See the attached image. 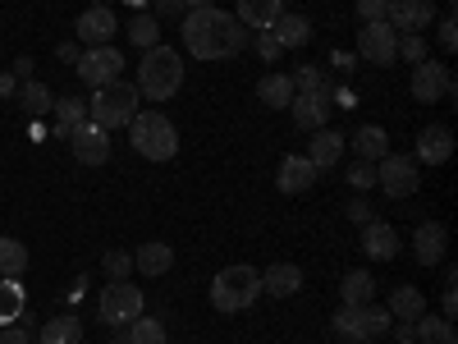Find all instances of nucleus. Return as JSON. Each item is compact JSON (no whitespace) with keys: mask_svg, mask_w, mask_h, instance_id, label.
Instances as JSON below:
<instances>
[{"mask_svg":"<svg viewBox=\"0 0 458 344\" xmlns=\"http://www.w3.org/2000/svg\"><path fill=\"white\" fill-rule=\"evenodd\" d=\"M183 47H188V56L193 60H207V64H216V60H234L239 51H243V42H248V28L234 19V14H225V10H188L183 14Z\"/></svg>","mask_w":458,"mask_h":344,"instance_id":"f257e3e1","label":"nucleus"},{"mask_svg":"<svg viewBox=\"0 0 458 344\" xmlns=\"http://www.w3.org/2000/svg\"><path fill=\"white\" fill-rule=\"evenodd\" d=\"M183 88V56L165 42H157L151 51H142L138 60V92L147 101H170Z\"/></svg>","mask_w":458,"mask_h":344,"instance_id":"f03ea898","label":"nucleus"},{"mask_svg":"<svg viewBox=\"0 0 458 344\" xmlns=\"http://www.w3.org/2000/svg\"><path fill=\"white\" fill-rule=\"evenodd\" d=\"M257 298H261V271L248 262L220 266L211 276V308L216 313H248Z\"/></svg>","mask_w":458,"mask_h":344,"instance_id":"7ed1b4c3","label":"nucleus"},{"mask_svg":"<svg viewBox=\"0 0 458 344\" xmlns=\"http://www.w3.org/2000/svg\"><path fill=\"white\" fill-rule=\"evenodd\" d=\"M129 142H133L138 157H147V161H170L179 151V129H174L170 115H161V110H138L129 120Z\"/></svg>","mask_w":458,"mask_h":344,"instance_id":"20e7f679","label":"nucleus"},{"mask_svg":"<svg viewBox=\"0 0 458 344\" xmlns=\"http://www.w3.org/2000/svg\"><path fill=\"white\" fill-rule=\"evenodd\" d=\"M138 83H124V79H114L106 88H92V101H88V120L101 125L106 133L110 129H129V120L138 115Z\"/></svg>","mask_w":458,"mask_h":344,"instance_id":"39448f33","label":"nucleus"},{"mask_svg":"<svg viewBox=\"0 0 458 344\" xmlns=\"http://www.w3.org/2000/svg\"><path fill=\"white\" fill-rule=\"evenodd\" d=\"M330 326H335V335H339L344 344H367V340H376V335H390L394 317H390V308L358 303V308H339V313L330 317Z\"/></svg>","mask_w":458,"mask_h":344,"instance_id":"423d86ee","label":"nucleus"},{"mask_svg":"<svg viewBox=\"0 0 458 344\" xmlns=\"http://www.w3.org/2000/svg\"><path fill=\"white\" fill-rule=\"evenodd\" d=\"M376 184L386 198H412L417 188H422V166H417L412 157H399V151H390V157L376 161Z\"/></svg>","mask_w":458,"mask_h":344,"instance_id":"0eeeda50","label":"nucleus"},{"mask_svg":"<svg viewBox=\"0 0 458 344\" xmlns=\"http://www.w3.org/2000/svg\"><path fill=\"white\" fill-rule=\"evenodd\" d=\"M142 308H147V298H142V289L129 285V280H110V285L101 289V322H106V326H129Z\"/></svg>","mask_w":458,"mask_h":344,"instance_id":"6e6552de","label":"nucleus"},{"mask_svg":"<svg viewBox=\"0 0 458 344\" xmlns=\"http://www.w3.org/2000/svg\"><path fill=\"white\" fill-rule=\"evenodd\" d=\"M408 92H412V101H422V106L454 97V73H449V64H436L431 56H427L422 64H412V83H408Z\"/></svg>","mask_w":458,"mask_h":344,"instance_id":"1a4fd4ad","label":"nucleus"},{"mask_svg":"<svg viewBox=\"0 0 458 344\" xmlns=\"http://www.w3.org/2000/svg\"><path fill=\"white\" fill-rule=\"evenodd\" d=\"M73 69H79V79L88 88H106V83H114L124 73V56L114 47H83V56H79Z\"/></svg>","mask_w":458,"mask_h":344,"instance_id":"9d476101","label":"nucleus"},{"mask_svg":"<svg viewBox=\"0 0 458 344\" xmlns=\"http://www.w3.org/2000/svg\"><path fill=\"white\" fill-rule=\"evenodd\" d=\"M358 56L367 60V64H394L399 60V32L380 19V23H367V28H358Z\"/></svg>","mask_w":458,"mask_h":344,"instance_id":"9b49d317","label":"nucleus"},{"mask_svg":"<svg viewBox=\"0 0 458 344\" xmlns=\"http://www.w3.org/2000/svg\"><path fill=\"white\" fill-rule=\"evenodd\" d=\"M289 115H293V125H298L302 133L330 129V88H321V92H293Z\"/></svg>","mask_w":458,"mask_h":344,"instance_id":"f8f14e48","label":"nucleus"},{"mask_svg":"<svg viewBox=\"0 0 458 344\" xmlns=\"http://www.w3.org/2000/svg\"><path fill=\"white\" fill-rule=\"evenodd\" d=\"M69 147H73V157H79L83 166H106L110 161V133L101 125H92V120L69 133Z\"/></svg>","mask_w":458,"mask_h":344,"instance_id":"ddd939ff","label":"nucleus"},{"mask_svg":"<svg viewBox=\"0 0 458 344\" xmlns=\"http://www.w3.org/2000/svg\"><path fill=\"white\" fill-rule=\"evenodd\" d=\"M73 32H79L83 47H110V37L120 32V19H114L106 5H101V10L88 5V10L79 14V23H73Z\"/></svg>","mask_w":458,"mask_h":344,"instance_id":"4468645a","label":"nucleus"},{"mask_svg":"<svg viewBox=\"0 0 458 344\" xmlns=\"http://www.w3.org/2000/svg\"><path fill=\"white\" fill-rule=\"evenodd\" d=\"M386 23L399 32H422L436 23V10H431V0H390L386 5Z\"/></svg>","mask_w":458,"mask_h":344,"instance_id":"2eb2a0df","label":"nucleus"},{"mask_svg":"<svg viewBox=\"0 0 458 344\" xmlns=\"http://www.w3.org/2000/svg\"><path fill=\"white\" fill-rule=\"evenodd\" d=\"M454 157V133L449 125H427L422 133H417V166H445Z\"/></svg>","mask_w":458,"mask_h":344,"instance_id":"dca6fc26","label":"nucleus"},{"mask_svg":"<svg viewBox=\"0 0 458 344\" xmlns=\"http://www.w3.org/2000/svg\"><path fill=\"white\" fill-rule=\"evenodd\" d=\"M362 253H367L371 262H394V253H399V229H394L390 220H367V225H362Z\"/></svg>","mask_w":458,"mask_h":344,"instance_id":"f3484780","label":"nucleus"},{"mask_svg":"<svg viewBox=\"0 0 458 344\" xmlns=\"http://www.w3.org/2000/svg\"><path fill=\"white\" fill-rule=\"evenodd\" d=\"M445 248H449V229H445L440 220L417 225V239H412V257H417V262L436 266V262H445Z\"/></svg>","mask_w":458,"mask_h":344,"instance_id":"a211bd4d","label":"nucleus"},{"mask_svg":"<svg viewBox=\"0 0 458 344\" xmlns=\"http://www.w3.org/2000/svg\"><path fill=\"white\" fill-rule=\"evenodd\" d=\"M317 175H321V170H317L308 157H284L276 184H280V194H308V188L317 184Z\"/></svg>","mask_w":458,"mask_h":344,"instance_id":"6ab92c4d","label":"nucleus"},{"mask_svg":"<svg viewBox=\"0 0 458 344\" xmlns=\"http://www.w3.org/2000/svg\"><path fill=\"white\" fill-rule=\"evenodd\" d=\"M302 289V271L293 262H276V266H266L261 271V294H271V298H293Z\"/></svg>","mask_w":458,"mask_h":344,"instance_id":"aec40b11","label":"nucleus"},{"mask_svg":"<svg viewBox=\"0 0 458 344\" xmlns=\"http://www.w3.org/2000/svg\"><path fill=\"white\" fill-rule=\"evenodd\" d=\"M344 142H349L344 133H335V129H317V133H312V147L302 151V157H308L317 170H330V166L344 157Z\"/></svg>","mask_w":458,"mask_h":344,"instance_id":"412c9836","label":"nucleus"},{"mask_svg":"<svg viewBox=\"0 0 458 344\" xmlns=\"http://www.w3.org/2000/svg\"><path fill=\"white\" fill-rule=\"evenodd\" d=\"M271 32H276V42H280L284 51H298V47L312 42V19H308V14H280V19L271 23Z\"/></svg>","mask_w":458,"mask_h":344,"instance_id":"4be33fe9","label":"nucleus"},{"mask_svg":"<svg viewBox=\"0 0 458 344\" xmlns=\"http://www.w3.org/2000/svg\"><path fill=\"white\" fill-rule=\"evenodd\" d=\"M23 317H28V294L19 276H0V326H14Z\"/></svg>","mask_w":458,"mask_h":344,"instance_id":"5701e85b","label":"nucleus"},{"mask_svg":"<svg viewBox=\"0 0 458 344\" xmlns=\"http://www.w3.org/2000/svg\"><path fill=\"white\" fill-rule=\"evenodd\" d=\"M170 266H174V248L161 244V239H151L133 253V271H142V276H165Z\"/></svg>","mask_w":458,"mask_h":344,"instance_id":"b1692460","label":"nucleus"},{"mask_svg":"<svg viewBox=\"0 0 458 344\" xmlns=\"http://www.w3.org/2000/svg\"><path fill=\"white\" fill-rule=\"evenodd\" d=\"M284 14V0H239V23L243 28H252V32H261V28H271L276 19Z\"/></svg>","mask_w":458,"mask_h":344,"instance_id":"393cba45","label":"nucleus"},{"mask_svg":"<svg viewBox=\"0 0 458 344\" xmlns=\"http://www.w3.org/2000/svg\"><path fill=\"white\" fill-rule=\"evenodd\" d=\"M353 151H358V161H380V157H390V133L380 129V125H362L353 133Z\"/></svg>","mask_w":458,"mask_h":344,"instance_id":"a878e982","label":"nucleus"},{"mask_svg":"<svg viewBox=\"0 0 458 344\" xmlns=\"http://www.w3.org/2000/svg\"><path fill=\"white\" fill-rule=\"evenodd\" d=\"M427 313V294L417 289V285H399L394 294H390V317L394 322H417Z\"/></svg>","mask_w":458,"mask_h":344,"instance_id":"bb28decb","label":"nucleus"},{"mask_svg":"<svg viewBox=\"0 0 458 344\" xmlns=\"http://www.w3.org/2000/svg\"><path fill=\"white\" fill-rule=\"evenodd\" d=\"M257 101L271 106V110H284L293 101V79L289 73H266V79L257 83Z\"/></svg>","mask_w":458,"mask_h":344,"instance_id":"cd10ccee","label":"nucleus"},{"mask_svg":"<svg viewBox=\"0 0 458 344\" xmlns=\"http://www.w3.org/2000/svg\"><path fill=\"white\" fill-rule=\"evenodd\" d=\"M79 125H88V101H79V97H55V138H69Z\"/></svg>","mask_w":458,"mask_h":344,"instance_id":"c85d7f7f","label":"nucleus"},{"mask_svg":"<svg viewBox=\"0 0 458 344\" xmlns=\"http://www.w3.org/2000/svg\"><path fill=\"white\" fill-rule=\"evenodd\" d=\"M19 106L32 115V120H37V115H51L55 110V92L47 88V83H37V79H28V83H19Z\"/></svg>","mask_w":458,"mask_h":344,"instance_id":"c756f323","label":"nucleus"},{"mask_svg":"<svg viewBox=\"0 0 458 344\" xmlns=\"http://www.w3.org/2000/svg\"><path fill=\"white\" fill-rule=\"evenodd\" d=\"M371 294H376V280L367 276V271H349L339 280V298H344V308H358V303H371Z\"/></svg>","mask_w":458,"mask_h":344,"instance_id":"7c9ffc66","label":"nucleus"},{"mask_svg":"<svg viewBox=\"0 0 458 344\" xmlns=\"http://www.w3.org/2000/svg\"><path fill=\"white\" fill-rule=\"evenodd\" d=\"M129 42H133V47H142V51H151V47L161 42V19H157V14L133 10V19H129Z\"/></svg>","mask_w":458,"mask_h":344,"instance_id":"2f4dec72","label":"nucleus"},{"mask_svg":"<svg viewBox=\"0 0 458 344\" xmlns=\"http://www.w3.org/2000/svg\"><path fill=\"white\" fill-rule=\"evenodd\" d=\"M37 344H83V322L79 317H55L42 326V340Z\"/></svg>","mask_w":458,"mask_h":344,"instance_id":"473e14b6","label":"nucleus"},{"mask_svg":"<svg viewBox=\"0 0 458 344\" xmlns=\"http://www.w3.org/2000/svg\"><path fill=\"white\" fill-rule=\"evenodd\" d=\"M129 344H165V322L138 313V317L129 322Z\"/></svg>","mask_w":458,"mask_h":344,"instance_id":"72a5a7b5","label":"nucleus"},{"mask_svg":"<svg viewBox=\"0 0 458 344\" xmlns=\"http://www.w3.org/2000/svg\"><path fill=\"white\" fill-rule=\"evenodd\" d=\"M28 271V248L19 239H0V276H23Z\"/></svg>","mask_w":458,"mask_h":344,"instance_id":"f704fd0d","label":"nucleus"},{"mask_svg":"<svg viewBox=\"0 0 458 344\" xmlns=\"http://www.w3.org/2000/svg\"><path fill=\"white\" fill-rule=\"evenodd\" d=\"M399 60L422 64V60H427V37H422V32H403V37H399Z\"/></svg>","mask_w":458,"mask_h":344,"instance_id":"c9c22d12","label":"nucleus"},{"mask_svg":"<svg viewBox=\"0 0 458 344\" xmlns=\"http://www.w3.org/2000/svg\"><path fill=\"white\" fill-rule=\"evenodd\" d=\"M289 79H293V92H321L326 88V73L317 64H302L298 73H289Z\"/></svg>","mask_w":458,"mask_h":344,"instance_id":"e433bc0d","label":"nucleus"},{"mask_svg":"<svg viewBox=\"0 0 458 344\" xmlns=\"http://www.w3.org/2000/svg\"><path fill=\"white\" fill-rule=\"evenodd\" d=\"M101 266H106L110 280H129V276H133V253H106Z\"/></svg>","mask_w":458,"mask_h":344,"instance_id":"4c0bfd02","label":"nucleus"},{"mask_svg":"<svg viewBox=\"0 0 458 344\" xmlns=\"http://www.w3.org/2000/svg\"><path fill=\"white\" fill-rule=\"evenodd\" d=\"M257 56H261L266 64H276V60L284 56V47L276 42V32H271V28H261V32H257Z\"/></svg>","mask_w":458,"mask_h":344,"instance_id":"58836bf2","label":"nucleus"},{"mask_svg":"<svg viewBox=\"0 0 458 344\" xmlns=\"http://www.w3.org/2000/svg\"><path fill=\"white\" fill-rule=\"evenodd\" d=\"M349 184L358 188V194H362V188H371V184H376V166H371V161H353V166H349Z\"/></svg>","mask_w":458,"mask_h":344,"instance_id":"ea45409f","label":"nucleus"},{"mask_svg":"<svg viewBox=\"0 0 458 344\" xmlns=\"http://www.w3.org/2000/svg\"><path fill=\"white\" fill-rule=\"evenodd\" d=\"M436 37H440V47H445V51H454V47H458V19H454V14L436 19Z\"/></svg>","mask_w":458,"mask_h":344,"instance_id":"a19ab883","label":"nucleus"},{"mask_svg":"<svg viewBox=\"0 0 458 344\" xmlns=\"http://www.w3.org/2000/svg\"><path fill=\"white\" fill-rule=\"evenodd\" d=\"M386 5H390V0H358V19L362 23H380V19H386Z\"/></svg>","mask_w":458,"mask_h":344,"instance_id":"79ce46f5","label":"nucleus"},{"mask_svg":"<svg viewBox=\"0 0 458 344\" xmlns=\"http://www.w3.org/2000/svg\"><path fill=\"white\" fill-rule=\"evenodd\" d=\"M183 14H188L183 0H157V19H183Z\"/></svg>","mask_w":458,"mask_h":344,"instance_id":"37998d69","label":"nucleus"},{"mask_svg":"<svg viewBox=\"0 0 458 344\" xmlns=\"http://www.w3.org/2000/svg\"><path fill=\"white\" fill-rule=\"evenodd\" d=\"M349 220H353V225H367V220H376V216H371V207H367L362 198H353V202H349Z\"/></svg>","mask_w":458,"mask_h":344,"instance_id":"c03bdc74","label":"nucleus"},{"mask_svg":"<svg viewBox=\"0 0 458 344\" xmlns=\"http://www.w3.org/2000/svg\"><path fill=\"white\" fill-rule=\"evenodd\" d=\"M55 56H60L64 64H79V56H83V47H79V42H60V51H55Z\"/></svg>","mask_w":458,"mask_h":344,"instance_id":"a18cd8bd","label":"nucleus"},{"mask_svg":"<svg viewBox=\"0 0 458 344\" xmlns=\"http://www.w3.org/2000/svg\"><path fill=\"white\" fill-rule=\"evenodd\" d=\"M390 331H394V340H399V344H417V331H412V322H394Z\"/></svg>","mask_w":458,"mask_h":344,"instance_id":"49530a36","label":"nucleus"},{"mask_svg":"<svg viewBox=\"0 0 458 344\" xmlns=\"http://www.w3.org/2000/svg\"><path fill=\"white\" fill-rule=\"evenodd\" d=\"M10 73H14V79H19V83H28V79H32V56H19Z\"/></svg>","mask_w":458,"mask_h":344,"instance_id":"de8ad7c7","label":"nucleus"},{"mask_svg":"<svg viewBox=\"0 0 458 344\" xmlns=\"http://www.w3.org/2000/svg\"><path fill=\"white\" fill-rule=\"evenodd\" d=\"M0 344H28V331L23 326H5L0 331Z\"/></svg>","mask_w":458,"mask_h":344,"instance_id":"09e8293b","label":"nucleus"},{"mask_svg":"<svg viewBox=\"0 0 458 344\" xmlns=\"http://www.w3.org/2000/svg\"><path fill=\"white\" fill-rule=\"evenodd\" d=\"M19 92V79H14V73L5 69V73H0V101H5V97H14Z\"/></svg>","mask_w":458,"mask_h":344,"instance_id":"8fccbe9b","label":"nucleus"},{"mask_svg":"<svg viewBox=\"0 0 458 344\" xmlns=\"http://www.w3.org/2000/svg\"><path fill=\"white\" fill-rule=\"evenodd\" d=\"M436 344H458V335H454V322H445V326H440V335H436Z\"/></svg>","mask_w":458,"mask_h":344,"instance_id":"3c124183","label":"nucleus"},{"mask_svg":"<svg viewBox=\"0 0 458 344\" xmlns=\"http://www.w3.org/2000/svg\"><path fill=\"white\" fill-rule=\"evenodd\" d=\"M183 5H188V10H211L216 0H183Z\"/></svg>","mask_w":458,"mask_h":344,"instance_id":"603ef678","label":"nucleus"},{"mask_svg":"<svg viewBox=\"0 0 458 344\" xmlns=\"http://www.w3.org/2000/svg\"><path fill=\"white\" fill-rule=\"evenodd\" d=\"M92 5H97V10H101V5H106V10H110V0H92Z\"/></svg>","mask_w":458,"mask_h":344,"instance_id":"864d4df0","label":"nucleus"},{"mask_svg":"<svg viewBox=\"0 0 458 344\" xmlns=\"http://www.w3.org/2000/svg\"><path fill=\"white\" fill-rule=\"evenodd\" d=\"M449 5H454V0H449Z\"/></svg>","mask_w":458,"mask_h":344,"instance_id":"5fc2aeb1","label":"nucleus"},{"mask_svg":"<svg viewBox=\"0 0 458 344\" xmlns=\"http://www.w3.org/2000/svg\"><path fill=\"white\" fill-rule=\"evenodd\" d=\"M28 344H32V340H28Z\"/></svg>","mask_w":458,"mask_h":344,"instance_id":"6e6d98bb","label":"nucleus"}]
</instances>
